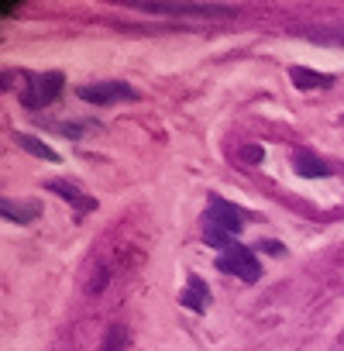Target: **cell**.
Here are the masks:
<instances>
[{
  "label": "cell",
  "mask_w": 344,
  "mask_h": 351,
  "mask_svg": "<svg viewBox=\"0 0 344 351\" xmlns=\"http://www.w3.org/2000/svg\"><path fill=\"white\" fill-rule=\"evenodd\" d=\"M131 8H141L148 14H193V18H234L238 11L234 8H224V4H165V0H131Z\"/></svg>",
  "instance_id": "obj_1"
},
{
  "label": "cell",
  "mask_w": 344,
  "mask_h": 351,
  "mask_svg": "<svg viewBox=\"0 0 344 351\" xmlns=\"http://www.w3.org/2000/svg\"><path fill=\"white\" fill-rule=\"evenodd\" d=\"M28 86H25V104L28 107H45V104H56L62 97V73H28L25 76Z\"/></svg>",
  "instance_id": "obj_2"
},
{
  "label": "cell",
  "mask_w": 344,
  "mask_h": 351,
  "mask_svg": "<svg viewBox=\"0 0 344 351\" xmlns=\"http://www.w3.org/2000/svg\"><path fill=\"white\" fill-rule=\"evenodd\" d=\"M217 265H221V272H231V276H238L245 282H258V276H262V262L245 245H231L228 252H221Z\"/></svg>",
  "instance_id": "obj_3"
},
{
  "label": "cell",
  "mask_w": 344,
  "mask_h": 351,
  "mask_svg": "<svg viewBox=\"0 0 344 351\" xmlns=\"http://www.w3.org/2000/svg\"><path fill=\"white\" fill-rule=\"evenodd\" d=\"M76 93L86 104H121V100L127 104V100H138V93L127 83H90V86H79Z\"/></svg>",
  "instance_id": "obj_4"
},
{
  "label": "cell",
  "mask_w": 344,
  "mask_h": 351,
  "mask_svg": "<svg viewBox=\"0 0 344 351\" xmlns=\"http://www.w3.org/2000/svg\"><path fill=\"white\" fill-rule=\"evenodd\" d=\"M207 228H217L224 234H238L245 228V217L238 214L234 204H228L221 197H210V204H207Z\"/></svg>",
  "instance_id": "obj_5"
},
{
  "label": "cell",
  "mask_w": 344,
  "mask_h": 351,
  "mask_svg": "<svg viewBox=\"0 0 344 351\" xmlns=\"http://www.w3.org/2000/svg\"><path fill=\"white\" fill-rule=\"evenodd\" d=\"M180 300H183V306H190V310L204 313V310L210 306V289H207V282H204V279L190 276V279H186V293H183Z\"/></svg>",
  "instance_id": "obj_6"
},
{
  "label": "cell",
  "mask_w": 344,
  "mask_h": 351,
  "mask_svg": "<svg viewBox=\"0 0 344 351\" xmlns=\"http://www.w3.org/2000/svg\"><path fill=\"white\" fill-rule=\"evenodd\" d=\"M0 210H4V217L14 221V224H32L38 217V204H32V200H4Z\"/></svg>",
  "instance_id": "obj_7"
},
{
  "label": "cell",
  "mask_w": 344,
  "mask_h": 351,
  "mask_svg": "<svg viewBox=\"0 0 344 351\" xmlns=\"http://www.w3.org/2000/svg\"><path fill=\"white\" fill-rule=\"evenodd\" d=\"M293 165H296V176H303V180H317V176H330V165H327L323 158L310 155V152H299Z\"/></svg>",
  "instance_id": "obj_8"
},
{
  "label": "cell",
  "mask_w": 344,
  "mask_h": 351,
  "mask_svg": "<svg viewBox=\"0 0 344 351\" xmlns=\"http://www.w3.org/2000/svg\"><path fill=\"white\" fill-rule=\"evenodd\" d=\"M49 190H52V193H59L62 200H69V204H76V207H79L83 214H86V210H97V200H90V197H83V193H79L76 186H69V183H62V180H52V183H49Z\"/></svg>",
  "instance_id": "obj_9"
},
{
  "label": "cell",
  "mask_w": 344,
  "mask_h": 351,
  "mask_svg": "<svg viewBox=\"0 0 344 351\" xmlns=\"http://www.w3.org/2000/svg\"><path fill=\"white\" fill-rule=\"evenodd\" d=\"M289 76H293V83L299 86V90H323V86H330V76H317V73H310V69H289Z\"/></svg>",
  "instance_id": "obj_10"
},
{
  "label": "cell",
  "mask_w": 344,
  "mask_h": 351,
  "mask_svg": "<svg viewBox=\"0 0 344 351\" xmlns=\"http://www.w3.org/2000/svg\"><path fill=\"white\" fill-rule=\"evenodd\" d=\"M25 152H32V155H38V158H45V162H59V155H56V148H49L45 141H38V138H32V134H18L14 138Z\"/></svg>",
  "instance_id": "obj_11"
},
{
  "label": "cell",
  "mask_w": 344,
  "mask_h": 351,
  "mask_svg": "<svg viewBox=\"0 0 344 351\" xmlns=\"http://www.w3.org/2000/svg\"><path fill=\"white\" fill-rule=\"evenodd\" d=\"M124 344H127V330H124L121 324H114V327L103 334V344H100L97 351H124Z\"/></svg>",
  "instance_id": "obj_12"
},
{
  "label": "cell",
  "mask_w": 344,
  "mask_h": 351,
  "mask_svg": "<svg viewBox=\"0 0 344 351\" xmlns=\"http://www.w3.org/2000/svg\"><path fill=\"white\" fill-rule=\"evenodd\" d=\"M241 158H245V162H258V158H262V148H255V145H248V148L241 152Z\"/></svg>",
  "instance_id": "obj_13"
},
{
  "label": "cell",
  "mask_w": 344,
  "mask_h": 351,
  "mask_svg": "<svg viewBox=\"0 0 344 351\" xmlns=\"http://www.w3.org/2000/svg\"><path fill=\"white\" fill-rule=\"evenodd\" d=\"M21 8L18 4H11V0H4V4H0V14H4V18H11V14H18Z\"/></svg>",
  "instance_id": "obj_14"
}]
</instances>
